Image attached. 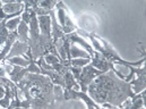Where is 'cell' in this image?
I'll return each instance as SVG.
<instances>
[{
  "instance_id": "16",
  "label": "cell",
  "mask_w": 146,
  "mask_h": 109,
  "mask_svg": "<svg viewBox=\"0 0 146 109\" xmlns=\"http://www.w3.org/2000/svg\"><path fill=\"white\" fill-rule=\"evenodd\" d=\"M57 2L56 1H40L38 2V7L48 9V10H53V8L56 7Z\"/></svg>"
},
{
  "instance_id": "17",
  "label": "cell",
  "mask_w": 146,
  "mask_h": 109,
  "mask_svg": "<svg viewBox=\"0 0 146 109\" xmlns=\"http://www.w3.org/2000/svg\"><path fill=\"white\" fill-rule=\"evenodd\" d=\"M69 72L73 74V76L75 77V80L77 81V80L79 78V76H80L82 68H78V67H73V66H70V67H69Z\"/></svg>"
},
{
  "instance_id": "2",
  "label": "cell",
  "mask_w": 146,
  "mask_h": 109,
  "mask_svg": "<svg viewBox=\"0 0 146 109\" xmlns=\"http://www.w3.org/2000/svg\"><path fill=\"white\" fill-rule=\"evenodd\" d=\"M102 74H103V73L100 72V71L96 70V68H94V67L91 66L90 64L86 65V66H84V67L82 68V73H80L79 78L77 80V83H78L79 88L82 89V92L87 93V88H88V85H90L98 76H100V75H102Z\"/></svg>"
},
{
  "instance_id": "13",
  "label": "cell",
  "mask_w": 146,
  "mask_h": 109,
  "mask_svg": "<svg viewBox=\"0 0 146 109\" xmlns=\"http://www.w3.org/2000/svg\"><path fill=\"white\" fill-rule=\"evenodd\" d=\"M90 63H91V59H85V58H76V59H70L69 60V65L70 66L78 67V68H83L84 66L88 65Z\"/></svg>"
},
{
  "instance_id": "7",
  "label": "cell",
  "mask_w": 146,
  "mask_h": 109,
  "mask_svg": "<svg viewBox=\"0 0 146 109\" xmlns=\"http://www.w3.org/2000/svg\"><path fill=\"white\" fill-rule=\"evenodd\" d=\"M145 81H146L145 73H143V74L138 75L137 77H135V78H133V80L130 81L131 90H133L134 94H138V93H141L142 91H144V90H145V86H146Z\"/></svg>"
},
{
  "instance_id": "21",
  "label": "cell",
  "mask_w": 146,
  "mask_h": 109,
  "mask_svg": "<svg viewBox=\"0 0 146 109\" xmlns=\"http://www.w3.org/2000/svg\"><path fill=\"white\" fill-rule=\"evenodd\" d=\"M29 109H33V108H29Z\"/></svg>"
},
{
  "instance_id": "5",
  "label": "cell",
  "mask_w": 146,
  "mask_h": 109,
  "mask_svg": "<svg viewBox=\"0 0 146 109\" xmlns=\"http://www.w3.org/2000/svg\"><path fill=\"white\" fill-rule=\"evenodd\" d=\"M38 27H40V34L48 39L51 37V18L49 16H37Z\"/></svg>"
},
{
  "instance_id": "12",
  "label": "cell",
  "mask_w": 146,
  "mask_h": 109,
  "mask_svg": "<svg viewBox=\"0 0 146 109\" xmlns=\"http://www.w3.org/2000/svg\"><path fill=\"white\" fill-rule=\"evenodd\" d=\"M21 22H22L21 16H17V17H15V18L8 19V21L6 22V24H5V26H6V29H7L9 32H15V31H17V27H18V25H19Z\"/></svg>"
},
{
  "instance_id": "10",
  "label": "cell",
  "mask_w": 146,
  "mask_h": 109,
  "mask_svg": "<svg viewBox=\"0 0 146 109\" xmlns=\"http://www.w3.org/2000/svg\"><path fill=\"white\" fill-rule=\"evenodd\" d=\"M7 64H10L13 66H19V67H27L30 65V59L26 56H18V57H13L6 60Z\"/></svg>"
},
{
  "instance_id": "4",
  "label": "cell",
  "mask_w": 146,
  "mask_h": 109,
  "mask_svg": "<svg viewBox=\"0 0 146 109\" xmlns=\"http://www.w3.org/2000/svg\"><path fill=\"white\" fill-rule=\"evenodd\" d=\"M2 10L5 15H13L19 11H24V3L19 1H1Z\"/></svg>"
},
{
  "instance_id": "19",
  "label": "cell",
  "mask_w": 146,
  "mask_h": 109,
  "mask_svg": "<svg viewBox=\"0 0 146 109\" xmlns=\"http://www.w3.org/2000/svg\"><path fill=\"white\" fill-rule=\"evenodd\" d=\"M6 70H5V67L3 66H1L0 67V77H6Z\"/></svg>"
},
{
  "instance_id": "1",
  "label": "cell",
  "mask_w": 146,
  "mask_h": 109,
  "mask_svg": "<svg viewBox=\"0 0 146 109\" xmlns=\"http://www.w3.org/2000/svg\"><path fill=\"white\" fill-rule=\"evenodd\" d=\"M88 97L98 105L110 104L120 109L128 98L134 96L130 82L119 78L112 71L98 76L87 88Z\"/></svg>"
},
{
  "instance_id": "6",
  "label": "cell",
  "mask_w": 146,
  "mask_h": 109,
  "mask_svg": "<svg viewBox=\"0 0 146 109\" xmlns=\"http://www.w3.org/2000/svg\"><path fill=\"white\" fill-rule=\"evenodd\" d=\"M50 18H51V37L54 42V41L61 39L65 34H64V31H62V29L60 27V25L57 21V17L54 15V10L50 11Z\"/></svg>"
},
{
  "instance_id": "9",
  "label": "cell",
  "mask_w": 146,
  "mask_h": 109,
  "mask_svg": "<svg viewBox=\"0 0 146 109\" xmlns=\"http://www.w3.org/2000/svg\"><path fill=\"white\" fill-rule=\"evenodd\" d=\"M17 35H18V41L21 42H29V25L26 23H24L23 21L19 23L18 27H17Z\"/></svg>"
},
{
  "instance_id": "3",
  "label": "cell",
  "mask_w": 146,
  "mask_h": 109,
  "mask_svg": "<svg viewBox=\"0 0 146 109\" xmlns=\"http://www.w3.org/2000/svg\"><path fill=\"white\" fill-rule=\"evenodd\" d=\"M30 49V45L29 43H25V42H21V41H16L14 43V45L11 47L10 51L8 52V55L6 56V58L2 60V62H6L8 60L9 58H13V57H18V56H25V53L27 52V50Z\"/></svg>"
},
{
  "instance_id": "22",
  "label": "cell",
  "mask_w": 146,
  "mask_h": 109,
  "mask_svg": "<svg viewBox=\"0 0 146 109\" xmlns=\"http://www.w3.org/2000/svg\"><path fill=\"white\" fill-rule=\"evenodd\" d=\"M0 109H3V108H0Z\"/></svg>"
},
{
  "instance_id": "8",
  "label": "cell",
  "mask_w": 146,
  "mask_h": 109,
  "mask_svg": "<svg viewBox=\"0 0 146 109\" xmlns=\"http://www.w3.org/2000/svg\"><path fill=\"white\" fill-rule=\"evenodd\" d=\"M76 58L91 59V55L86 50L78 48L76 44H72L70 45V59H76Z\"/></svg>"
},
{
  "instance_id": "18",
  "label": "cell",
  "mask_w": 146,
  "mask_h": 109,
  "mask_svg": "<svg viewBox=\"0 0 146 109\" xmlns=\"http://www.w3.org/2000/svg\"><path fill=\"white\" fill-rule=\"evenodd\" d=\"M5 94H6V90H5L3 86L0 85V99H2V98L5 97Z\"/></svg>"
},
{
  "instance_id": "11",
  "label": "cell",
  "mask_w": 146,
  "mask_h": 109,
  "mask_svg": "<svg viewBox=\"0 0 146 109\" xmlns=\"http://www.w3.org/2000/svg\"><path fill=\"white\" fill-rule=\"evenodd\" d=\"M62 77H64V81H65L67 90H74L75 89V91H77L79 89V85H78L77 81L75 80V77H74L73 74L70 72H67Z\"/></svg>"
},
{
  "instance_id": "14",
  "label": "cell",
  "mask_w": 146,
  "mask_h": 109,
  "mask_svg": "<svg viewBox=\"0 0 146 109\" xmlns=\"http://www.w3.org/2000/svg\"><path fill=\"white\" fill-rule=\"evenodd\" d=\"M43 59H44V62H45L48 65H50V66H52L53 64L61 63V59H60L59 57H57V56H54V55H51V53L45 55V56L43 57Z\"/></svg>"
},
{
  "instance_id": "20",
  "label": "cell",
  "mask_w": 146,
  "mask_h": 109,
  "mask_svg": "<svg viewBox=\"0 0 146 109\" xmlns=\"http://www.w3.org/2000/svg\"><path fill=\"white\" fill-rule=\"evenodd\" d=\"M15 109H25V108H15Z\"/></svg>"
},
{
  "instance_id": "15",
  "label": "cell",
  "mask_w": 146,
  "mask_h": 109,
  "mask_svg": "<svg viewBox=\"0 0 146 109\" xmlns=\"http://www.w3.org/2000/svg\"><path fill=\"white\" fill-rule=\"evenodd\" d=\"M53 96H54V100H58L59 102L64 101V91L62 88L59 85H53Z\"/></svg>"
}]
</instances>
